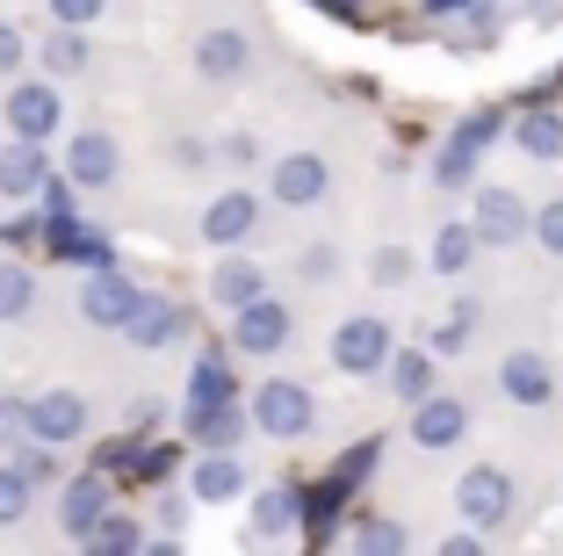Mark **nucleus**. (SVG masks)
Here are the masks:
<instances>
[{"label":"nucleus","instance_id":"nucleus-1","mask_svg":"<svg viewBox=\"0 0 563 556\" xmlns=\"http://www.w3.org/2000/svg\"><path fill=\"white\" fill-rule=\"evenodd\" d=\"M506 131V109H477V116H463L455 131H448V145H441V160H433V188H470L477 181V160H484V145Z\"/></svg>","mask_w":563,"mask_h":556},{"label":"nucleus","instance_id":"nucleus-2","mask_svg":"<svg viewBox=\"0 0 563 556\" xmlns=\"http://www.w3.org/2000/svg\"><path fill=\"white\" fill-rule=\"evenodd\" d=\"M253 426H261L267 441H303V434L318 426V405H311V391H303V383L267 377L261 391H253Z\"/></svg>","mask_w":563,"mask_h":556},{"label":"nucleus","instance_id":"nucleus-3","mask_svg":"<svg viewBox=\"0 0 563 556\" xmlns=\"http://www.w3.org/2000/svg\"><path fill=\"white\" fill-rule=\"evenodd\" d=\"M390 355H398V340H390V326H383L376 312L340 318V332H332V369H340V377H383Z\"/></svg>","mask_w":563,"mask_h":556},{"label":"nucleus","instance_id":"nucleus-4","mask_svg":"<svg viewBox=\"0 0 563 556\" xmlns=\"http://www.w3.org/2000/svg\"><path fill=\"white\" fill-rule=\"evenodd\" d=\"M514 506H520V491L498 462H477V470H463V484H455V513H463L470 527H484V535L514 521Z\"/></svg>","mask_w":563,"mask_h":556},{"label":"nucleus","instance_id":"nucleus-5","mask_svg":"<svg viewBox=\"0 0 563 556\" xmlns=\"http://www.w3.org/2000/svg\"><path fill=\"white\" fill-rule=\"evenodd\" d=\"M8 138H36V145H44V138H58V123H66V109H58V80H15L8 87Z\"/></svg>","mask_w":563,"mask_h":556},{"label":"nucleus","instance_id":"nucleus-6","mask_svg":"<svg viewBox=\"0 0 563 556\" xmlns=\"http://www.w3.org/2000/svg\"><path fill=\"white\" fill-rule=\"evenodd\" d=\"M470 225H477L484 246H520V239H534V210H528V196H520V188H477Z\"/></svg>","mask_w":563,"mask_h":556},{"label":"nucleus","instance_id":"nucleus-7","mask_svg":"<svg viewBox=\"0 0 563 556\" xmlns=\"http://www.w3.org/2000/svg\"><path fill=\"white\" fill-rule=\"evenodd\" d=\"M152 290H137L123 268H95V275L80 282V312H87V326H109V332H123L131 326V312L145 304Z\"/></svg>","mask_w":563,"mask_h":556},{"label":"nucleus","instance_id":"nucleus-8","mask_svg":"<svg viewBox=\"0 0 563 556\" xmlns=\"http://www.w3.org/2000/svg\"><path fill=\"white\" fill-rule=\"evenodd\" d=\"M498 391H506V405H520V412L556 405V361L534 355V347H514V355L498 361Z\"/></svg>","mask_w":563,"mask_h":556},{"label":"nucleus","instance_id":"nucleus-9","mask_svg":"<svg viewBox=\"0 0 563 556\" xmlns=\"http://www.w3.org/2000/svg\"><path fill=\"white\" fill-rule=\"evenodd\" d=\"M332 188V166L318 160V152H282L275 174H267V196L289 203V210H311V203H325Z\"/></svg>","mask_w":563,"mask_h":556},{"label":"nucleus","instance_id":"nucleus-10","mask_svg":"<svg viewBox=\"0 0 563 556\" xmlns=\"http://www.w3.org/2000/svg\"><path fill=\"white\" fill-rule=\"evenodd\" d=\"M232 347L239 355H282V347H289V304H275V296L239 304L232 312Z\"/></svg>","mask_w":563,"mask_h":556},{"label":"nucleus","instance_id":"nucleus-11","mask_svg":"<svg viewBox=\"0 0 563 556\" xmlns=\"http://www.w3.org/2000/svg\"><path fill=\"white\" fill-rule=\"evenodd\" d=\"M246 419H253L246 397H224V405H188L181 412V434H188V448H239V441H246Z\"/></svg>","mask_w":563,"mask_h":556},{"label":"nucleus","instance_id":"nucleus-12","mask_svg":"<svg viewBox=\"0 0 563 556\" xmlns=\"http://www.w3.org/2000/svg\"><path fill=\"white\" fill-rule=\"evenodd\" d=\"M51 174H58V166L44 160L36 138H8V145H0V196H8V203H36Z\"/></svg>","mask_w":563,"mask_h":556},{"label":"nucleus","instance_id":"nucleus-13","mask_svg":"<svg viewBox=\"0 0 563 556\" xmlns=\"http://www.w3.org/2000/svg\"><path fill=\"white\" fill-rule=\"evenodd\" d=\"M253 231H261V196H253V188H224V196L202 210V239L224 246V253H232V246H246Z\"/></svg>","mask_w":563,"mask_h":556},{"label":"nucleus","instance_id":"nucleus-14","mask_svg":"<svg viewBox=\"0 0 563 556\" xmlns=\"http://www.w3.org/2000/svg\"><path fill=\"white\" fill-rule=\"evenodd\" d=\"M30 434L51 441V448L80 441V434H87V397L80 391H36L30 397Z\"/></svg>","mask_w":563,"mask_h":556},{"label":"nucleus","instance_id":"nucleus-15","mask_svg":"<svg viewBox=\"0 0 563 556\" xmlns=\"http://www.w3.org/2000/svg\"><path fill=\"white\" fill-rule=\"evenodd\" d=\"M463 434H470V405H463V397H441V391H433V397H419V405H412V441L427 448V456L455 448Z\"/></svg>","mask_w":563,"mask_h":556},{"label":"nucleus","instance_id":"nucleus-16","mask_svg":"<svg viewBox=\"0 0 563 556\" xmlns=\"http://www.w3.org/2000/svg\"><path fill=\"white\" fill-rule=\"evenodd\" d=\"M101 513H109V470H80L66 484V499H58V527H66V542H87Z\"/></svg>","mask_w":563,"mask_h":556},{"label":"nucleus","instance_id":"nucleus-17","mask_svg":"<svg viewBox=\"0 0 563 556\" xmlns=\"http://www.w3.org/2000/svg\"><path fill=\"white\" fill-rule=\"evenodd\" d=\"M58 166H66L80 188H109V181H117V166H123V152H117V138H109V131H73Z\"/></svg>","mask_w":563,"mask_h":556},{"label":"nucleus","instance_id":"nucleus-18","mask_svg":"<svg viewBox=\"0 0 563 556\" xmlns=\"http://www.w3.org/2000/svg\"><path fill=\"white\" fill-rule=\"evenodd\" d=\"M246 66H253V44H246V30H202L196 36V73L202 80H246Z\"/></svg>","mask_w":563,"mask_h":556},{"label":"nucleus","instance_id":"nucleus-19","mask_svg":"<svg viewBox=\"0 0 563 556\" xmlns=\"http://www.w3.org/2000/svg\"><path fill=\"white\" fill-rule=\"evenodd\" d=\"M188 491H196L202 506H232L239 491H246V462L232 448H202V462L188 470Z\"/></svg>","mask_w":563,"mask_h":556},{"label":"nucleus","instance_id":"nucleus-20","mask_svg":"<svg viewBox=\"0 0 563 556\" xmlns=\"http://www.w3.org/2000/svg\"><path fill=\"white\" fill-rule=\"evenodd\" d=\"M347 499H354V484L340 470H325L318 484H303V535H311V542H332V527H340Z\"/></svg>","mask_w":563,"mask_h":556},{"label":"nucleus","instance_id":"nucleus-21","mask_svg":"<svg viewBox=\"0 0 563 556\" xmlns=\"http://www.w3.org/2000/svg\"><path fill=\"white\" fill-rule=\"evenodd\" d=\"M123 332H131V347H166V340H181V332H196V318L181 304H166V296H145Z\"/></svg>","mask_w":563,"mask_h":556},{"label":"nucleus","instance_id":"nucleus-22","mask_svg":"<svg viewBox=\"0 0 563 556\" xmlns=\"http://www.w3.org/2000/svg\"><path fill=\"white\" fill-rule=\"evenodd\" d=\"M514 145L528 152V160L556 166L563 160V109H542V101H534V109H520L514 116Z\"/></svg>","mask_w":563,"mask_h":556},{"label":"nucleus","instance_id":"nucleus-23","mask_svg":"<svg viewBox=\"0 0 563 556\" xmlns=\"http://www.w3.org/2000/svg\"><path fill=\"white\" fill-rule=\"evenodd\" d=\"M303 527V491L297 484H267L261 499H253V535L261 542H282Z\"/></svg>","mask_w":563,"mask_h":556},{"label":"nucleus","instance_id":"nucleus-24","mask_svg":"<svg viewBox=\"0 0 563 556\" xmlns=\"http://www.w3.org/2000/svg\"><path fill=\"white\" fill-rule=\"evenodd\" d=\"M253 296H267L261 261H246V253L217 261V275H210V304H217V312H239V304H253Z\"/></svg>","mask_w":563,"mask_h":556},{"label":"nucleus","instance_id":"nucleus-25","mask_svg":"<svg viewBox=\"0 0 563 556\" xmlns=\"http://www.w3.org/2000/svg\"><path fill=\"white\" fill-rule=\"evenodd\" d=\"M477 225L470 217H455V225H441L433 231V246H427V261H433V275L441 282H455V275H470V261H477Z\"/></svg>","mask_w":563,"mask_h":556},{"label":"nucleus","instance_id":"nucleus-26","mask_svg":"<svg viewBox=\"0 0 563 556\" xmlns=\"http://www.w3.org/2000/svg\"><path fill=\"white\" fill-rule=\"evenodd\" d=\"M433 347H398V355H390V369H383V377H390V397H405V405H419V397H433Z\"/></svg>","mask_w":563,"mask_h":556},{"label":"nucleus","instance_id":"nucleus-27","mask_svg":"<svg viewBox=\"0 0 563 556\" xmlns=\"http://www.w3.org/2000/svg\"><path fill=\"white\" fill-rule=\"evenodd\" d=\"M224 397H239L232 361H224V347H202L196 369H188V405H224Z\"/></svg>","mask_w":563,"mask_h":556},{"label":"nucleus","instance_id":"nucleus-28","mask_svg":"<svg viewBox=\"0 0 563 556\" xmlns=\"http://www.w3.org/2000/svg\"><path fill=\"white\" fill-rule=\"evenodd\" d=\"M87 58H95L87 30H73V22H51V36H44V73H51V80H66V73H87Z\"/></svg>","mask_w":563,"mask_h":556},{"label":"nucleus","instance_id":"nucleus-29","mask_svg":"<svg viewBox=\"0 0 563 556\" xmlns=\"http://www.w3.org/2000/svg\"><path fill=\"white\" fill-rule=\"evenodd\" d=\"M87 549H101V556H131V549H145V527H137L131 513H101L95 535H87Z\"/></svg>","mask_w":563,"mask_h":556},{"label":"nucleus","instance_id":"nucleus-30","mask_svg":"<svg viewBox=\"0 0 563 556\" xmlns=\"http://www.w3.org/2000/svg\"><path fill=\"white\" fill-rule=\"evenodd\" d=\"M30 304H36V275L22 261H0V326L8 318H30Z\"/></svg>","mask_w":563,"mask_h":556},{"label":"nucleus","instance_id":"nucleus-31","mask_svg":"<svg viewBox=\"0 0 563 556\" xmlns=\"http://www.w3.org/2000/svg\"><path fill=\"white\" fill-rule=\"evenodd\" d=\"M30 499H36V477H22L15 462H0V527L30 521Z\"/></svg>","mask_w":563,"mask_h":556},{"label":"nucleus","instance_id":"nucleus-32","mask_svg":"<svg viewBox=\"0 0 563 556\" xmlns=\"http://www.w3.org/2000/svg\"><path fill=\"white\" fill-rule=\"evenodd\" d=\"M470 332H477V304H455V312L433 326V340H427V347H433V355H463Z\"/></svg>","mask_w":563,"mask_h":556},{"label":"nucleus","instance_id":"nucleus-33","mask_svg":"<svg viewBox=\"0 0 563 556\" xmlns=\"http://www.w3.org/2000/svg\"><path fill=\"white\" fill-rule=\"evenodd\" d=\"M412 275H419V261L405 253V246H383L376 261H368V282H376V290H405Z\"/></svg>","mask_w":563,"mask_h":556},{"label":"nucleus","instance_id":"nucleus-34","mask_svg":"<svg viewBox=\"0 0 563 556\" xmlns=\"http://www.w3.org/2000/svg\"><path fill=\"white\" fill-rule=\"evenodd\" d=\"M66 261L95 275V268H117V246H109V231H87V225H80V239L66 246Z\"/></svg>","mask_w":563,"mask_h":556},{"label":"nucleus","instance_id":"nucleus-35","mask_svg":"<svg viewBox=\"0 0 563 556\" xmlns=\"http://www.w3.org/2000/svg\"><path fill=\"white\" fill-rule=\"evenodd\" d=\"M36 203H44V217H80V181L58 166V174L44 181V196H36Z\"/></svg>","mask_w":563,"mask_h":556},{"label":"nucleus","instance_id":"nucleus-36","mask_svg":"<svg viewBox=\"0 0 563 556\" xmlns=\"http://www.w3.org/2000/svg\"><path fill=\"white\" fill-rule=\"evenodd\" d=\"M376 456H383V441H376V434H368V441H354L347 456L332 462V470L347 477V484H368V477H376Z\"/></svg>","mask_w":563,"mask_h":556},{"label":"nucleus","instance_id":"nucleus-37","mask_svg":"<svg viewBox=\"0 0 563 556\" xmlns=\"http://www.w3.org/2000/svg\"><path fill=\"white\" fill-rule=\"evenodd\" d=\"M354 549H405L398 521H354Z\"/></svg>","mask_w":563,"mask_h":556},{"label":"nucleus","instance_id":"nucleus-38","mask_svg":"<svg viewBox=\"0 0 563 556\" xmlns=\"http://www.w3.org/2000/svg\"><path fill=\"white\" fill-rule=\"evenodd\" d=\"M534 246L563 261V203H542V210H534Z\"/></svg>","mask_w":563,"mask_h":556},{"label":"nucleus","instance_id":"nucleus-39","mask_svg":"<svg viewBox=\"0 0 563 556\" xmlns=\"http://www.w3.org/2000/svg\"><path fill=\"white\" fill-rule=\"evenodd\" d=\"M22 58H30V36H22L15 22H0V80H15Z\"/></svg>","mask_w":563,"mask_h":556},{"label":"nucleus","instance_id":"nucleus-40","mask_svg":"<svg viewBox=\"0 0 563 556\" xmlns=\"http://www.w3.org/2000/svg\"><path fill=\"white\" fill-rule=\"evenodd\" d=\"M36 239H44V210H15L0 225V246H36Z\"/></svg>","mask_w":563,"mask_h":556},{"label":"nucleus","instance_id":"nucleus-41","mask_svg":"<svg viewBox=\"0 0 563 556\" xmlns=\"http://www.w3.org/2000/svg\"><path fill=\"white\" fill-rule=\"evenodd\" d=\"M30 434V397H0V448Z\"/></svg>","mask_w":563,"mask_h":556},{"label":"nucleus","instance_id":"nucleus-42","mask_svg":"<svg viewBox=\"0 0 563 556\" xmlns=\"http://www.w3.org/2000/svg\"><path fill=\"white\" fill-rule=\"evenodd\" d=\"M101 8H109V0H51V22H73V30H87Z\"/></svg>","mask_w":563,"mask_h":556},{"label":"nucleus","instance_id":"nucleus-43","mask_svg":"<svg viewBox=\"0 0 563 556\" xmlns=\"http://www.w3.org/2000/svg\"><path fill=\"white\" fill-rule=\"evenodd\" d=\"M217 160H224V166H253V160H261V138H253V131H232L224 145H217Z\"/></svg>","mask_w":563,"mask_h":556},{"label":"nucleus","instance_id":"nucleus-44","mask_svg":"<svg viewBox=\"0 0 563 556\" xmlns=\"http://www.w3.org/2000/svg\"><path fill=\"white\" fill-rule=\"evenodd\" d=\"M44 448H51V441H36V434H30V441L15 448V470H22V477H36V484L51 477V456H44Z\"/></svg>","mask_w":563,"mask_h":556},{"label":"nucleus","instance_id":"nucleus-45","mask_svg":"<svg viewBox=\"0 0 563 556\" xmlns=\"http://www.w3.org/2000/svg\"><path fill=\"white\" fill-rule=\"evenodd\" d=\"M297 268H303V282H332V275H340V253H332V246H311Z\"/></svg>","mask_w":563,"mask_h":556},{"label":"nucleus","instance_id":"nucleus-46","mask_svg":"<svg viewBox=\"0 0 563 556\" xmlns=\"http://www.w3.org/2000/svg\"><path fill=\"white\" fill-rule=\"evenodd\" d=\"M174 166H181V174H202V166H210V145H202V138H181V145H174Z\"/></svg>","mask_w":563,"mask_h":556},{"label":"nucleus","instance_id":"nucleus-47","mask_svg":"<svg viewBox=\"0 0 563 556\" xmlns=\"http://www.w3.org/2000/svg\"><path fill=\"white\" fill-rule=\"evenodd\" d=\"M419 8H427V15H441V22H448V15H470V8H477V0H419Z\"/></svg>","mask_w":563,"mask_h":556}]
</instances>
